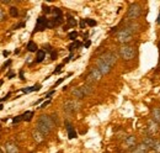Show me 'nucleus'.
Returning a JSON list of instances; mask_svg holds the SVG:
<instances>
[{
	"mask_svg": "<svg viewBox=\"0 0 160 153\" xmlns=\"http://www.w3.org/2000/svg\"><path fill=\"white\" fill-rule=\"evenodd\" d=\"M54 125H56V124L53 122V120H52L51 116H48V115H41L38 121H37L36 129L46 136V135L52 132V130L54 129Z\"/></svg>",
	"mask_w": 160,
	"mask_h": 153,
	"instance_id": "f257e3e1",
	"label": "nucleus"
},
{
	"mask_svg": "<svg viewBox=\"0 0 160 153\" xmlns=\"http://www.w3.org/2000/svg\"><path fill=\"white\" fill-rule=\"evenodd\" d=\"M118 53L123 61H132L134 58V55H136L134 48L129 45H122L118 50Z\"/></svg>",
	"mask_w": 160,
	"mask_h": 153,
	"instance_id": "f03ea898",
	"label": "nucleus"
},
{
	"mask_svg": "<svg viewBox=\"0 0 160 153\" xmlns=\"http://www.w3.org/2000/svg\"><path fill=\"white\" fill-rule=\"evenodd\" d=\"M80 108H81V103H80L79 100H77V99H74V100H68V101L63 105L64 113H67V114H69V115L78 113L80 110Z\"/></svg>",
	"mask_w": 160,
	"mask_h": 153,
	"instance_id": "7ed1b4c3",
	"label": "nucleus"
},
{
	"mask_svg": "<svg viewBox=\"0 0 160 153\" xmlns=\"http://www.w3.org/2000/svg\"><path fill=\"white\" fill-rule=\"evenodd\" d=\"M142 14V8H140L139 4L137 3H133L129 5L128 8V11H127V19L131 20V21H136L138 19Z\"/></svg>",
	"mask_w": 160,
	"mask_h": 153,
	"instance_id": "20e7f679",
	"label": "nucleus"
},
{
	"mask_svg": "<svg viewBox=\"0 0 160 153\" xmlns=\"http://www.w3.org/2000/svg\"><path fill=\"white\" fill-rule=\"evenodd\" d=\"M116 38H117V41L122 43V45H127L128 42H131L132 41V38H133V35L124 27V29H122L120 30L118 32H117V35H116Z\"/></svg>",
	"mask_w": 160,
	"mask_h": 153,
	"instance_id": "39448f33",
	"label": "nucleus"
},
{
	"mask_svg": "<svg viewBox=\"0 0 160 153\" xmlns=\"http://www.w3.org/2000/svg\"><path fill=\"white\" fill-rule=\"evenodd\" d=\"M101 78H102L101 72L96 68V67H94V68H91V71H90L89 74L86 76V83H88V84L98 83V82H100L101 80Z\"/></svg>",
	"mask_w": 160,
	"mask_h": 153,
	"instance_id": "423d86ee",
	"label": "nucleus"
},
{
	"mask_svg": "<svg viewBox=\"0 0 160 153\" xmlns=\"http://www.w3.org/2000/svg\"><path fill=\"white\" fill-rule=\"evenodd\" d=\"M100 59L103 61L105 63H107L108 66L113 67L116 64V62H117V55L115 52H112V51H108V52H105L100 57Z\"/></svg>",
	"mask_w": 160,
	"mask_h": 153,
	"instance_id": "0eeeda50",
	"label": "nucleus"
},
{
	"mask_svg": "<svg viewBox=\"0 0 160 153\" xmlns=\"http://www.w3.org/2000/svg\"><path fill=\"white\" fill-rule=\"evenodd\" d=\"M96 68H98V69L100 71L102 76H106V74H108V73H110V72L112 71V67H111V66H108L107 63H105L103 61H101L100 58H99V61H98Z\"/></svg>",
	"mask_w": 160,
	"mask_h": 153,
	"instance_id": "6e6552de",
	"label": "nucleus"
},
{
	"mask_svg": "<svg viewBox=\"0 0 160 153\" xmlns=\"http://www.w3.org/2000/svg\"><path fill=\"white\" fill-rule=\"evenodd\" d=\"M159 130H160V126H159V124H158V122H155L153 119L148 121V129H147L148 134L154 135V134H157Z\"/></svg>",
	"mask_w": 160,
	"mask_h": 153,
	"instance_id": "1a4fd4ad",
	"label": "nucleus"
},
{
	"mask_svg": "<svg viewBox=\"0 0 160 153\" xmlns=\"http://www.w3.org/2000/svg\"><path fill=\"white\" fill-rule=\"evenodd\" d=\"M48 27V19H44V18H38L37 20V25H36V29L33 32H40V31H43L44 29Z\"/></svg>",
	"mask_w": 160,
	"mask_h": 153,
	"instance_id": "9d476101",
	"label": "nucleus"
},
{
	"mask_svg": "<svg viewBox=\"0 0 160 153\" xmlns=\"http://www.w3.org/2000/svg\"><path fill=\"white\" fill-rule=\"evenodd\" d=\"M140 27H142V26H140L137 21H131V22L127 24V26H126V29H127L132 35L138 34V32L140 31Z\"/></svg>",
	"mask_w": 160,
	"mask_h": 153,
	"instance_id": "9b49d317",
	"label": "nucleus"
},
{
	"mask_svg": "<svg viewBox=\"0 0 160 153\" xmlns=\"http://www.w3.org/2000/svg\"><path fill=\"white\" fill-rule=\"evenodd\" d=\"M5 150H6V153H20L19 146L15 142H11V141L10 142H6Z\"/></svg>",
	"mask_w": 160,
	"mask_h": 153,
	"instance_id": "f8f14e48",
	"label": "nucleus"
},
{
	"mask_svg": "<svg viewBox=\"0 0 160 153\" xmlns=\"http://www.w3.org/2000/svg\"><path fill=\"white\" fill-rule=\"evenodd\" d=\"M32 138L36 143H42L44 141V135L41 131H38L37 129H35V130H32Z\"/></svg>",
	"mask_w": 160,
	"mask_h": 153,
	"instance_id": "ddd939ff",
	"label": "nucleus"
},
{
	"mask_svg": "<svg viewBox=\"0 0 160 153\" xmlns=\"http://www.w3.org/2000/svg\"><path fill=\"white\" fill-rule=\"evenodd\" d=\"M149 151H150V148L147 147V146L142 142V143H139V145H137V146L131 151V153H148Z\"/></svg>",
	"mask_w": 160,
	"mask_h": 153,
	"instance_id": "4468645a",
	"label": "nucleus"
},
{
	"mask_svg": "<svg viewBox=\"0 0 160 153\" xmlns=\"http://www.w3.org/2000/svg\"><path fill=\"white\" fill-rule=\"evenodd\" d=\"M136 142H137V140H136V137L134 136H127L126 138H124V145L128 147V148H134L137 145H136Z\"/></svg>",
	"mask_w": 160,
	"mask_h": 153,
	"instance_id": "2eb2a0df",
	"label": "nucleus"
},
{
	"mask_svg": "<svg viewBox=\"0 0 160 153\" xmlns=\"http://www.w3.org/2000/svg\"><path fill=\"white\" fill-rule=\"evenodd\" d=\"M79 88L81 89V92L84 93V95L85 96L90 95V94L92 93V90H94L92 85H91V84H88V83H85L84 85H81V87H79Z\"/></svg>",
	"mask_w": 160,
	"mask_h": 153,
	"instance_id": "dca6fc26",
	"label": "nucleus"
},
{
	"mask_svg": "<svg viewBox=\"0 0 160 153\" xmlns=\"http://www.w3.org/2000/svg\"><path fill=\"white\" fill-rule=\"evenodd\" d=\"M155 141H157V140H154L153 137H145V138L143 140V143H144L147 147H149L150 150H153V148H154V145H155Z\"/></svg>",
	"mask_w": 160,
	"mask_h": 153,
	"instance_id": "f3484780",
	"label": "nucleus"
},
{
	"mask_svg": "<svg viewBox=\"0 0 160 153\" xmlns=\"http://www.w3.org/2000/svg\"><path fill=\"white\" fill-rule=\"evenodd\" d=\"M72 95L75 96V99H77V100H81V99H84V98H85L84 93L81 92V89H80V88H75V89H73V90H72Z\"/></svg>",
	"mask_w": 160,
	"mask_h": 153,
	"instance_id": "a211bd4d",
	"label": "nucleus"
},
{
	"mask_svg": "<svg viewBox=\"0 0 160 153\" xmlns=\"http://www.w3.org/2000/svg\"><path fill=\"white\" fill-rule=\"evenodd\" d=\"M67 132H68V137H69V138H75V137H77L75 130L73 129V126H72L69 122H67Z\"/></svg>",
	"mask_w": 160,
	"mask_h": 153,
	"instance_id": "6ab92c4d",
	"label": "nucleus"
},
{
	"mask_svg": "<svg viewBox=\"0 0 160 153\" xmlns=\"http://www.w3.org/2000/svg\"><path fill=\"white\" fill-rule=\"evenodd\" d=\"M152 116H153V120H154L155 122L160 124V109L159 108H155V109L152 110Z\"/></svg>",
	"mask_w": 160,
	"mask_h": 153,
	"instance_id": "aec40b11",
	"label": "nucleus"
},
{
	"mask_svg": "<svg viewBox=\"0 0 160 153\" xmlns=\"http://www.w3.org/2000/svg\"><path fill=\"white\" fill-rule=\"evenodd\" d=\"M44 58H46V51H43V50H38V52H37V55H36V59H35V62H36V63H41Z\"/></svg>",
	"mask_w": 160,
	"mask_h": 153,
	"instance_id": "412c9836",
	"label": "nucleus"
},
{
	"mask_svg": "<svg viewBox=\"0 0 160 153\" xmlns=\"http://www.w3.org/2000/svg\"><path fill=\"white\" fill-rule=\"evenodd\" d=\"M37 48H38V47H37V45H36L33 41H30V42L27 43V50H28L30 52H36V51L38 52Z\"/></svg>",
	"mask_w": 160,
	"mask_h": 153,
	"instance_id": "4be33fe9",
	"label": "nucleus"
},
{
	"mask_svg": "<svg viewBox=\"0 0 160 153\" xmlns=\"http://www.w3.org/2000/svg\"><path fill=\"white\" fill-rule=\"evenodd\" d=\"M33 111H26L25 114L22 115L23 116V121H26V122H30L31 120H32V117H33Z\"/></svg>",
	"mask_w": 160,
	"mask_h": 153,
	"instance_id": "5701e85b",
	"label": "nucleus"
},
{
	"mask_svg": "<svg viewBox=\"0 0 160 153\" xmlns=\"http://www.w3.org/2000/svg\"><path fill=\"white\" fill-rule=\"evenodd\" d=\"M10 15H11V18H18L19 10H18L16 6H11V8H10Z\"/></svg>",
	"mask_w": 160,
	"mask_h": 153,
	"instance_id": "b1692460",
	"label": "nucleus"
},
{
	"mask_svg": "<svg viewBox=\"0 0 160 153\" xmlns=\"http://www.w3.org/2000/svg\"><path fill=\"white\" fill-rule=\"evenodd\" d=\"M67 21H68V24H69V26H70V27H74V26L77 25L75 19H74V18H72V16H69V18L67 19Z\"/></svg>",
	"mask_w": 160,
	"mask_h": 153,
	"instance_id": "393cba45",
	"label": "nucleus"
},
{
	"mask_svg": "<svg viewBox=\"0 0 160 153\" xmlns=\"http://www.w3.org/2000/svg\"><path fill=\"white\" fill-rule=\"evenodd\" d=\"M153 150L157 153H160V140H157V141H155V145H154V148H153Z\"/></svg>",
	"mask_w": 160,
	"mask_h": 153,
	"instance_id": "a878e982",
	"label": "nucleus"
},
{
	"mask_svg": "<svg viewBox=\"0 0 160 153\" xmlns=\"http://www.w3.org/2000/svg\"><path fill=\"white\" fill-rule=\"evenodd\" d=\"M78 37V32L77 31H72V32H69V38L72 40V41H75Z\"/></svg>",
	"mask_w": 160,
	"mask_h": 153,
	"instance_id": "bb28decb",
	"label": "nucleus"
},
{
	"mask_svg": "<svg viewBox=\"0 0 160 153\" xmlns=\"http://www.w3.org/2000/svg\"><path fill=\"white\" fill-rule=\"evenodd\" d=\"M22 120H23V116H22V115H19V116H16V117L12 119V122H14V124H18V122H20Z\"/></svg>",
	"mask_w": 160,
	"mask_h": 153,
	"instance_id": "cd10ccee",
	"label": "nucleus"
},
{
	"mask_svg": "<svg viewBox=\"0 0 160 153\" xmlns=\"http://www.w3.org/2000/svg\"><path fill=\"white\" fill-rule=\"evenodd\" d=\"M85 21H86V24H88L89 26H91V27H92V26H96V21H95V20L86 19V20H85Z\"/></svg>",
	"mask_w": 160,
	"mask_h": 153,
	"instance_id": "c85d7f7f",
	"label": "nucleus"
},
{
	"mask_svg": "<svg viewBox=\"0 0 160 153\" xmlns=\"http://www.w3.org/2000/svg\"><path fill=\"white\" fill-rule=\"evenodd\" d=\"M0 21H1V22L5 21V11H4V9L0 10Z\"/></svg>",
	"mask_w": 160,
	"mask_h": 153,
	"instance_id": "c756f323",
	"label": "nucleus"
},
{
	"mask_svg": "<svg viewBox=\"0 0 160 153\" xmlns=\"http://www.w3.org/2000/svg\"><path fill=\"white\" fill-rule=\"evenodd\" d=\"M42 8H43V11H44L46 14H49V13L52 11V10H51V8H49V6H47V5H43Z\"/></svg>",
	"mask_w": 160,
	"mask_h": 153,
	"instance_id": "7c9ffc66",
	"label": "nucleus"
},
{
	"mask_svg": "<svg viewBox=\"0 0 160 153\" xmlns=\"http://www.w3.org/2000/svg\"><path fill=\"white\" fill-rule=\"evenodd\" d=\"M51 117H52V120H53V122H54V124H58V115L52 114L51 115Z\"/></svg>",
	"mask_w": 160,
	"mask_h": 153,
	"instance_id": "2f4dec72",
	"label": "nucleus"
},
{
	"mask_svg": "<svg viewBox=\"0 0 160 153\" xmlns=\"http://www.w3.org/2000/svg\"><path fill=\"white\" fill-rule=\"evenodd\" d=\"M62 67H63V64H59V66L57 67V69L53 72V74H59L60 72H62Z\"/></svg>",
	"mask_w": 160,
	"mask_h": 153,
	"instance_id": "473e14b6",
	"label": "nucleus"
},
{
	"mask_svg": "<svg viewBox=\"0 0 160 153\" xmlns=\"http://www.w3.org/2000/svg\"><path fill=\"white\" fill-rule=\"evenodd\" d=\"M64 79H65V78H60L59 80H58V82H57V83H56V84H54V85H53V88H54V89H56V88H57V87H58V85H59L60 83H62V82H63V80H64Z\"/></svg>",
	"mask_w": 160,
	"mask_h": 153,
	"instance_id": "72a5a7b5",
	"label": "nucleus"
},
{
	"mask_svg": "<svg viewBox=\"0 0 160 153\" xmlns=\"http://www.w3.org/2000/svg\"><path fill=\"white\" fill-rule=\"evenodd\" d=\"M49 103H51V100H47L46 103H43V104L41 105V108H40V109H44V108H46L47 105H49Z\"/></svg>",
	"mask_w": 160,
	"mask_h": 153,
	"instance_id": "f704fd0d",
	"label": "nucleus"
},
{
	"mask_svg": "<svg viewBox=\"0 0 160 153\" xmlns=\"http://www.w3.org/2000/svg\"><path fill=\"white\" fill-rule=\"evenodd\" d=\"M85 24H86V21H85V20L84 19L80 20V27H81V29H84V27H85Z\"/></svg>",
	"mask_w": 160,
	"mask_h": 153,
	"instance_id": "c9c22d12",
	"label": "nucleus"
},
{
	"mask_svg": "<svg viewBox=\"0 0 160 153\" xmlns=\"http://www.w3.org/2000/svg\"><path fill=\"white\" fill-rule=\"evenodd\" d=\"M10 95H11V93H8L5 98H2V99H1V103H2V101H5V100H8V99H9V96H10Z\"/></svg>",
	"mask_w": 160,
	"mask_h": 153,
	"instance_id": "e433bc0d",
	"label": "nucleus"
},
{
	"mask_svg": "<svg viewBox=\"0 0 160 153\" xmlns=\"http://www.w3.org/2000/svg\"><path fill=\"white\" fill-rule=\"evenodd\" d=\"M90 45H91V41H86V43H85V48L90 47Z\"/></svg>",
	"mask_w": 160,
	"mask_h": 153,
	"instance_id": "4c0bfd02",
	"label": "nucleus"
},
{
	"mask_svg": "<svg viewBox=\"0 0 160 153\" xmlns=\"http://www.w3.org/2000/svg\"><path fill=\"white\" fill-rule=\"evenodd\" d=\"M51 55H52V59H56V58H57V53H56L54 51H53V52H52Z\"/></svg>",
	"mask_w": 160,
	"mask_h": 153,
	"instance_id": "58836bf2",
	"label": "nucleus"
},
{
	"mask_svg": "<svg viewBox=\"0 0 160 153\" xmlns=\"http://www.w3.org/2000/svg\"><path fill=\"white\" fill-rule=\"evenodd\" d=\"M2 55H4V57H8V56H9V52H8V51H4Z\"/></svg>",
	"mask_w": 160,
	"mask_h": 153,
	"instance_id": "ea45409f",
	"label": "nucleus"
},
{
	"mask_svg": "<svg viewBox=\"0 0 160 153\" xmlns=\"http://www.w3.org/2000/svg\"><path fill=\"white\" fill-rule=\"evenodd\" d=\"M20 78L22 79V80L25 79V78H23V71H21V72H20Z\"/></svg>",
	"mask_w": 160,
	"mask_h": 153,
	"instance_id": "a19ab883",
	"label": "nucleus"
},
{
	"mask_svg": "<svg viewBox=\"0 0 160 153\" xmlns=\"http://www.w3.org/2000/svg\"><path fill=\"white\" fill-rule=\"evenodd\" d=\"M10 63H11V61H9V62H8V63H5V64H4V66H2V67H4V68H5V67H8V66H10Z\"/></svg>",
	"mask_w": 160,
	"mask_h": 153,
	"instance_id": "79ce46f5",
	"label": "nucleus"
},
{
	"mask_svg": "<svg viewBox=\"0 0 160 153\" xmlns=\"http://www.w3.org/2000/svg\"><path fill=\"white\" fill-rule=\"evenodd\" d=\"M158 24H160V13H159V18H158Z\"/></svg>",
	"mask_w": 160,
	"mask_h": 153,
	"instance_id": "37998d69",
	"label": "nucleus"
},
{
	"mask_svg": "<svg viewBox=\"0 0 160 153\" xmlns=\"http://www.w3.org/2000/svg\"><path fill=\"white\" fill-rule=\"evenodd\" d=\"M1 153H4V152H2V150H1Z\"/></svg>",
	"mask_w": 160,
	"mask_h": 153,
	"instance_id": "c03bdc74",
	"label": "nucleus"
}]
</instances>
